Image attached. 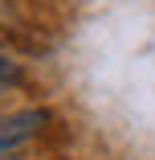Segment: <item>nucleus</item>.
<instances>
[{
	"label": "nucleus",
	"instance_id": "nucleus-1",
	"mask_svg": "<svg viewBox=\"0 0 155 160\" xmlns=\"http://www.w3.org/2000/svg\"><path fill=\"white\" fill-rule=\"evenodd\" d=\"M49 123V111L41 107H29V111H16L8 119H0V160H21Z\"/></svg>",
	"mask_w": 155,
	"mask_h": 160
},
{
	"label": "nucleus",
	"instance_id": "nucleus-2",
	"mask_svg": "<svg viewBox=\"0 0 155 160\" xmlns=\"http://www.w3.org/2000/svg\"><path fill=\"white\" fill-rule=\"evenodd\" d=\"M12 82H21V66L0 53V86H12Z\"/></svg>",
	"mask_w": 155,
	"mask_h": 160
},
{
	"label": "nucleus",
	"instance_id": "nucleus-3",
	"mask_svg": "<svg viewBox=\"0 0 155 160\" xmlns=\"http://www.w3.org/2000/svg\"><path fill=\"white\" fill-rule=\"evenodd\" d=\"M0 90H4V86H0Z\"/></svg>",
	"mask_w": 155,
	"mask_h": 160
}]
</instances>
